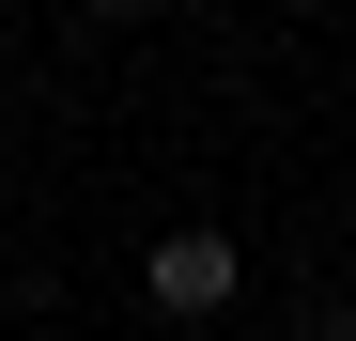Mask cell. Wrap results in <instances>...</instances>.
I'll list each match as a JSON object with an SVG mask.
<instances>
[{"instance_id": "3957f363", "label": "cell", "mask_w": 356, "mask_h": 341, "mask_svg": "<svg viewBox=\"0 0 356 341\" xmlns=\"http://www.w3.org/2000/svg\"><path fill=\"white\" fill-rule=\"evenodd\" d=\"M93 16H155V0H93Z\"/></svg>"}, {"instance_id": "6da1fadb", "label": "cell", "mask_w": 356, "mask_h": 341, "mask_svg": "<svg viewBox=\"0 0 356 341\" xmlns=\"http://www.w3.org/2000/svg\"><path fill=\"white\" fill-rule=\"evenodd\" d=\"M140 295H155L170 326H202V310H232V295H248V248H232L217 217H170V233L140 248Z\"/></svg>"}, {"instance_id": "7a4b0ae2", "label": "cell", "mask_w": 356, "mask_h": 341, "mask_svg": "<svg viewBox=\"0 0 356 341\" xmlns=\"http://www.w3.org/2000/svg\"><path fill=\"white\" fill-rule=\"evenodd\" d=\"M310 341H356V295H325V310H310Z\"/></svg>"}]
</instances>
